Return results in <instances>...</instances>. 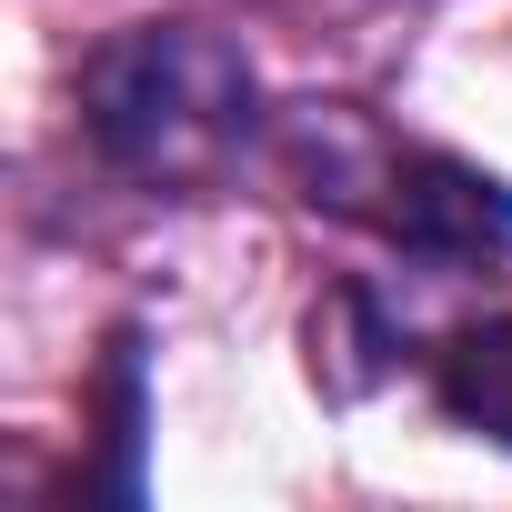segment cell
Returning <instances> with one entry per match:
<instances>
[{
	"mask_svg": "<svg viewBox=\"0 0 512 512\" xmlns=\"http://www.w3.org/2000/svg\"><path fill=\"white\" fill-rule=\"evenodd\" d=\"M141 332H111V362H101V462L71 472V492H111V502H141Z\"/></svg>",
	"mask_w": 512,
	"mask_h": 512,
	"instance_id": "cell-4",
	"label": "cell"
},
{
	"mask_svg": "<svg viewBox=\"0 0 512 512\" xmlns=\"http://www.w3.org/2000/svg\"><path fill=\"white\" fill-rule=\"evenodd\" d=\"M272 141L312 211L372 231L422 282H472L512 251V181H492L482 161H452L432 141H402L352 101H302L272 121Z\"/></svg>",
	"mask_w": 512,
	"mask_h": 512,
	"instance_id": "cell-2",
	"label": "cell"
},
{
	"mask_svg": "<svg viewBox=\"0 0 512 512\" xmlns=\"http://www.w3.org/2000/svg\"><path fill=\"white\" fill-rule=\"evenodd\" d=\"M71 121L91 161L131 191H211L272 131L262 71L221 21H121L71 71Z\"/></svg>",
	"mask_w": 512,
	"mask_h": 512,
	"instance_id": "cell-1",
	"label": "cell"
},
{
	"mask_svg": "<svg viewBox=\"0 0 512 512\" xmlns=\"http://www.w3.org/2000/svg\"><path fill=\"white\" fill-rule=\"evenodd\" d=\"M412 372H422V392L452 432L512 452V312H482V322H452V332L412 342Z\"/></svg>",
	"mask_w": 512,
	"mask_h": 512,
	"instance_id": "cell-3",
	"label": "cell"
}]
</instances>
